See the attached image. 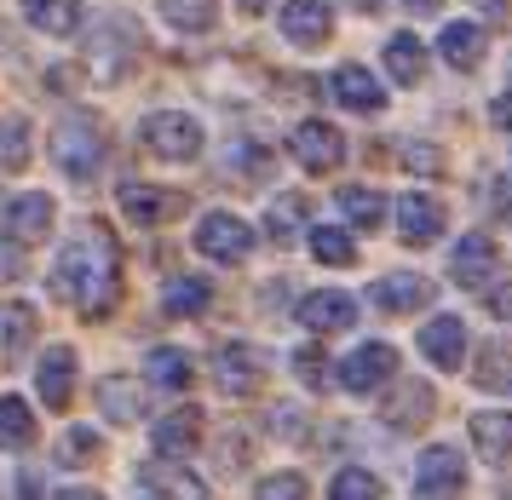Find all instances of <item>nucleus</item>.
Masks as SVG:
<instances>
[{
    "label": "nucleus",
    "instance_id": "nucleus-48",
    "mask_svg": "<svg viewBox=\"0 0 512 500\" xmlns=\"http://www.w3.org/2000/svg\"><path fill=\"white\" fill-rule=\"evenodd\" d=\"M351 6H357V12H380V0H351Z\"/></svg>",
    "mask_w": 512,
    "mask_h": 500
},
{
    "label": "nucleus",
    "instance_id": "nucleus-24",
    "mask_svg": "<svg viewBox=\"0 0 512 500\" xmlns=\"http://www.w3.org/2000/svg\"><path fill=\"white\" fill-rule=\"evenodd\" d=\"M144 374L167 391H185L190 380H196V363H190V351H179V345H156V351L144 357Z\"/></svg>",
    "mask_w": 512,
    "mask_h": 500
},
{
    "label": "nucleus",
    "instance_id": "nucleus-38",
    "mask_svg": "<svg viewBox=\"0 0 512 500\" xmlns=\"http://www.w3.org/2000/svg\"><path fill=\"white\" fill-rule=\"evenodd\" d=\"M311 489H305V478L300 472H277V478H265L254 489V500H305Z\"/></svg>",
    "mask_w": 512,
    "mask_h": 500
},
{
    "label": "nucleus",
    "instance_id": "nucleus-7",
    "mask_svg": "<svg viewBox=\"0 0 512 500\" xmlns=\"http://www.w3.org/2000/svg\"><path fill=\"white\" fill-rule=\"evenodd\" d=\"M259 380H265V351L259 345H219L213 386L225 391V397H248V391H259Z\"/></svg>",
    "mask_w": 512,
    "mask_h": 500
},
{
    "label": "nucleus",
    "instance_id": "nucleus-8",
    "mask_svg": "<svg viewBox=\"0 0 512 500\" xmlns=\"http://www.w3.org/2000/svg\"><path fill=\"white\" fill-rule=\"evenodd\" d=\"M288 144H294V161H300L305 173H334L346 161V138H340V127H328V121H300Z\"/></svg>",
    "mask_w": 512,
    "mask_h": 500
},
{
    "label": "nucleus",
    "instance_id": "nucleus-17",
    "mask_svg": "<svg viewBox=\"0 0 512 500\" xmlns=\"http://www.w3.org/2000/svg\"><path fill=\"white\" fill-rule=\"evenodd\" d=\"M328 92L346 104V110H357V115H374L380 104H386V92H380V81H374L363 64H340L334 75H328Z\"/></svg>",
    "mask_w": 512,
    "mask_h": 500
},
{
    "label": "nucleus",
    "instance_id": "nucleus-37",
    "mask_svg": "<svg viewBox=\"0 0 512 500\" xmlns=\"http://www.w3.org/2000/svg\"><path fill=\"white\" fill-rule=\"evenodd\" d=\"M426 409H432V391H426V386H409V397H397L392 409H386V420H392V426H415Z\"/></svg>",
    "mask_w": 512,
    "mask_h": 500
},
{
    "label": "nucleus",
    "instance_id": "nucleus-32",
    "mask_svg": "<svg viewBox=\"0 0 512 500\" xmlns=\"http://www.w3.org/2000/svg\"><path fill=\"white\" fill-rule=\"evenodd\" d=\"M340 213H346L357 230H380L386 202H380V190H369V184H351V190H340Z\"/></svg>",
    "mask_w": 512,
    "mask_h": 500
},
{
    "label": "nucleus",
    "instance_id": "nucleus-4",
    "mask_svg": "<svg viewBox=\"0 0 512 500\" xmlns=\"http://www.w3.org/2000/svg\"><path fill=\"white\" fill-rule=\"evenodd\" d=\"M466 489V460L461 449L449 443H432L420 455V472H415V500H455Z\"/></svg>",
    "mask_w": 512,
    "mask_h": 500
},
{
    "label": "nucleus",
    "instance_id": "nucleus-9",
    "mask_svg": "<svg viewBox=\"0 0 512 500\" xmlns=\"http://www.w3.org/2000/svg\"><path fill=\"white\" fill-rule=\"evenodd\" d=\"M392 374H397V351L392 345H357L346 363H340V386L363 397V391H380Z\"/></svg>",
    "mask_w": 512,
    "mask_h": 500
},
{
    "label": "nucleus",
    "instance_id": "nucleus-41",
    "mask_svg": "<svg viewBox=\"0 0 512 500\" xmlns=\"http://www.w3.org/2000/svg\"><path fill=\"white\" fill-rule=\"evenodd\" d=\"M495 213H507L512 219V173L507 179H495Z\"/></svg>",
    "mask_w": 512,
    "mask_h": 500
},
{
    "label": "nucleus",
    "instance_id": "nucleus-40",
    "mask_svg": "<svg viewBox=\"0 0 512 500\" xmlns=\"http://www.w3.org/2000/svg\"><path fill=\"white\" fill-rule=\"evenodd\" d=\"M98 455V432H81L75 426L70 437H64V460H93Z\"/></svg>",
    "mask_w": 512,
    "mask_h": 500
},
{
    "label": "nucleus",
    "instance_id": "nucleus-3",
    "mask_svg": "<svg viewBox=\"0 0 512 500\" xmlns=\"http://www.w3.org/2000/svg\"><path fill=\"white\" fill-rule=\"evenodd\" d=\"M144 144L162 161H196L202 156V121L185 110H156L144 121Z\"/></svg>",
    "mask_w": 512,
    "mask_h": 500
},
{
    "label": "nucleus",
    "instance_id": "nucleus-39",
    "mask_svg": "<svg viewBox=\"0 0 512 500\" xmlns=\"http://www.w3.org/2000/svg\"><path fill=\"white\" fill-rule=\"evenodd\" d=\"M403 167H415V173H443V150H432V144H409V150H403Z\"/></svg>",
    "mask_w": 512,
    "mask_h": 500
},
{
    "label": "nucleus",
    "instance_id": "nucleus-43",
    "mask_svg": "<svg viewBox=\"0 0 512 500\" xmlns=\"http://www.w3.org/2000/svg\"><path fill=\"white\" fill-rule=\"evenodd\" d=\"M18 495H24V500H41V478H35V472H24V478H18Z\"/></svg>",
    "mask_w": 512,
    "mask_h": 500
},
{
    "label": "nucleus",
    "instance_id": "nucleus-6",
    "mask_svg": "<svg viewBox=\"0 0 512 500\" xmlns=\"http://www.w3.org/2000/svg\"><path fill=\"white\" fill-rule=\"evenodd\" d=\"M196 248L208 253V259H219V265H242V259L254 253V230L242 225L236 213H202Z\"/></svg>",
    "mask_w": 512,
    "mask_h": 500
},
{
    "label": "nucleus",
    "instance_id": "nucleus-36",
    "mask_svg": "<svg viewBox=\"0 0 512 500\" xmlns=\"http://www.w3.org/2000/svg\"><path fill=\"white\" fill-rule=\"evenodd\" d=\"M294 374H300V386L323 391V386H328V363H323V351H317V345H300V351H294Z\"/></svg>",
    "mask_w": 512,
    "mask_h": 500
},
{
    "label": "nucleus",
    "instance_id": "nucleus-28",
    "mask_svg": "<svg viewBox=\"0 0 512 500\" xmlns=\"http://www.w3.org/2000/svg\"><path fill=\"white\" fill-rule=\"evenodd\" d=\"M386 69H392V81L415 87L420 75H426V46H420L415 35H392V41H386Z\"/></svg>",
    "mask_w": 512,
    "mask_h": 500
},
{
    "label": "nucleus",
    "instance_id": "nucleus-31",
    "mask_svg": "<svg viewBox=\"0 0 512 500\" xmlns=\"http://www.w3.org/2000/svg\"><path fill=\"white\" fill-rule=\"evenodd\" d=\"M35 443V414L24 397H0V449H29Z\"/></svg>",
    "mask_w": 512,
    "mask_h": 500
},
{
    "label": "nucleus",
    "instance_id": "nucleus-10",
    "mask_svg": "<svg viewBox=\"0 0 512 500\" xmlns=\"http://www.w3.org/2000/svg\"><path fill=\"white\" fill-rule=\"evenodd\" d=\"M397 230H403L409 248H432L443 236V202L426 196V190H409V196L397 202Z\"/></svg>",
    "mask_w": 512,
    "mask_h": 500
},
{
    "label": "nucleus",
    "instance_id": "nucleus-34",
    "mask_svg": "<svg viewBox=\"0 0 512 500\" xmlns=\"http://www.w3.org/2000/svg\"><path fill=\"white\" fill-rule=\"evenodd\" d=\"M311 236V253L323 259V265H351L357 259V242H351L340 225H317V230H305Z\"/></svg>",
    "mask_w": 512,
    "mask_h": 500
},
{
    "label": "nucleus",
    "instance_id": "nucleus-22",
    "mask_svg": "<svg viewBox=\"0 0 512 500\" xmlns=\"http://www.w3.org/2000/svg\"><path fill=\"white\" fill-rule=\"evenodd\" d=\"M139 483L144 489H156V495H167V500H208V483L190 478L185 466H162V460L139 466Z\"/></svg>",
    "mask_w": 512,
    "mask_h": 500
},
{
    "label": "nucleus",
    "instance_id": "nucleus-18",
    "mask_svg": "<svg viewBox=\"0 0 512 500\" xmlns=\"http://www.w3.org/2000/svg\"><path fill=\"white\" fill-rule=\"evenodd\" d=\"M150 443H156V455H190L196 443H202V409H173L162 414L156 426H150Z\"/></svg>",
    "mask_w": 512,
    "mask_h": 500
},
{
    "label": "nucleus",
    "instance_id": "nucleus-13",
    "mask_svg": "<svg viewBox=\"0 0 512 500\" xmlns=\"http://www.w3.org/2000/svg\"><path fill=\"white\" fill-rule=\"evenodd\" d=\"M52 219H58V207H52L47 190H24L18 202L6 207V236L12 242H41L52 230Z\"/></svg>",
    "mask_w": 512,
    "mask_h": 500
},
{
    "label": "nucleus",
    "instance_id": "nucleus-27",
    "mask_svg": "<svg viewBox=\"0 0 512 500\" xmlns=\"http://www.w3.org/2000/svg\"><path fill=\"white\" fill-rule=\"evenodd\" d=\"M305 213H311V202H305L300 190H294V196H277L271 213H265V236H271V242H294V236H305Z\"/></svg>",
    "mask_w": 512,
    "mask_h": 500
},
{
    "label": "nucleus",
    "instance_id": "nucleus-12",
    "mask_svg": "<svg viewBox=\"0 0 512 500\" xmlns=\"http://www.w3.org/2000/svg\"><path fill=\"white\" fill-rule=\"evenodd\" d=\"M282 35L294 46H323L334 35V6L328 0H288L282 6Z\"/></svg>",
    "mask_w": 512,
    "mask_h": 500
},
{
    "label": "nucleus",
    "instance_id": "nucleus-21",
    "mask_svg": "<svg viewBox=\"0 0 512 500\" xmlns=\"http://www.w3.org/2000/svg\"><path fill=\"white\" fill-rule=\"evenodd\" d=\"M98 409H104V420H116V426H133V420H144V386L110 374V380H98Z\"/></svg>",
    "mask_w": 512,
    "mask_h": 500
},
{
    "label": "nucleus",
    "instance_id": "nucleus-11",
    "mask_svg": "<svg viewBox=\"0 0 512 500\" xmlns=\"http://www.w3.org/2000/svg\"><path fill=\"white\" fill-rule=\"evenodd\" d=\"M420 357L432 368H443V374H455L461 357H466V322L461 317H432L420 328Z\"/></svg>",
    "mask_w": 512,
    "mask_h": 500
},
{
    "label": "nucleus",
    "instance_id": "nucleus-20",
    "mask_svg": "<svg viewBox=\"0 0 512 500\" xmlns=\"http://www.w3.org/2000/svg\"><path fill=\"white\" fill-rule=\"evenodd\" d=\"M466 426H472V449H478V455H484L489 466H501V460H512V414L484 409V414H472Z\"/></svg>",
    "mask_w": 512,
    "mask_h": 500
},
{
    "label": "nucleus",
    "instance_id": "nucleus-44",
    "mask_svg": "<svg viewBox=\"0 0 512 500\" xmlns=\"http://www.w3.org/2000/svg\"><path fill=\"white\" fill-rule=\"evenodd\" d=\"M489 305H495V317H507V322H512V288H507V294H495Z\"/></svg>",
    "mask_w": 512,
    "mask_h": 500
},
{
    "label": "nucleus",
    "instance_id": "nucleus-5",
    "mask_svg": "<svg viewBox=\"0 0 512 500\" xmlns=\"http://www.w3.org/2000/svg\"><path fill=\"white\" fill-rule=\"evenodd\" d=\"M116 202L127 213V225H162L173 213H185V196L179 190H162V184H144V179H121L116 184Z\"/></svg>",
    "mask_w": 512,
    "mask_h": 500
},
{
    "label": "nucleus",
    "instance_id": "nucleus-15",
    "mask_svg": "<svg viewBox=\"0 0 512 500\" xmlns=\"http://www.w3.org/2000/svg\"><path fill=\"white\" fill-rule=\"evenodd\" d=\"M300 322L305 328H317V334H340L357 322V299L340 294V288H323V294H305L300 299Z\"/></svg>",
    "mask_w": 512,
    "mask_h": 500
},
{
    "label": "nucleus",
    "instance_id": "nucleus-49",
    "mask_svg": "<svg viewBox=\"0 0 512 500\" xmlns=\"http://www.w3.org/2000/svg\"><path fill=\"white\" fill-rule=\"evenodd\" d=\"M265 6H271V0H242V12H265Z\"/></svg>",
    "mask_w": 512,
    "mask_h": 500
},
{
    "label": "nucleus",
    "instance_id": "nucleus-2",
    "mask_svg": "<svg viewBox=\"0 0 512 500\" xmlns=\"http://www.w3.org/2000/svg\"><path fill=\"white\" fill-rule=\"evenodd\" d=\"M52 156L70 179L93 184L98 167H104V121L98 115H64L58 133H52Z\"/></svg>",
    "mask_w": 512,
    "mask_h": 500
},
{
    "label": "nucleus",
    "instance_id": "nucleus-35",
    "mask_svg": "<svg viewBox=\"0 0 512 500\" xmlns=\"http://www.w3.org/2000/svg\"><path fill=\"white\" fill-rule=\"evenodd\" d=\"M386 489H380V478L374 472H363V466H346L340 478L328 483V500H380Z\"/></svg>",
    "mask_w": 512,
    "mask_h": 500
},
{
    "label": "nucleus",
    "instance_id": "nucleus-29",
    "mask_svg": "<svg viewBox=\"0 0 512 500\" xmlns=\"http://www.w3.org/2000/svg\"><path fill=\"white\" fill-rule=\"evenodd\" d=\"M162 18L185 35H208L219 23V0H162Z\"/></svg>",
    "mask_w": 512,
    "mask_h": 500
},
{
    "label": "nucleus",
    "instance_id": "nucleus-42",
    "mask_svg": "<svg viewBox=\"0 0 512 500\" xmlns=\"http://www.w3.org/2000/svg\"><path fill=\"white\" fill-rule=\"evenodd\" d=\"M478 6H484L489 23H507V18H512V0H478Z\"/></svg>",
    "mask_w": 512,
    "mask_h": 500
},
{
    "label": "nucleus",
    "instance_id": "nucleus-25",
    "mask_svg": "<svg viewBox=\"0 0 512 500\" xmlns=\"http://www.w3.org/2000/svg\"><path fill=\"white\" fill-rule=\"evenodd\" d=\"M24 18L41 35H75L81 29V0H24Z\"/></svg>",
    "mask_w": 512,
    "mask_h": 500
},
{
    "label": "nucleus",
    "instance_id": "nucleus-30",
    "mask_svg": "<svg viewBox=\"0 0 512 500\" xmlns=\"http://www.w3.org/2000/svg\"><path fill=\"white\" fill-rule=\"evenodd\" d=\"M213 299V282H202V276H173L167 282V317H196V311H208Z\"/></svg>",
    "mask_w": 512,
    "mask_h": 500
},
{
    "label": "nucleus",
    "instance_id": "nucleus-47",
    "mask_svg": "<svg viewBox=\"0 0 512 500\" xmlns=\"http://www.w3.org/2000/svg\"><path fill=\"white\" fill-rule=\"evenodd\" d=\"M403 6H409V12H438L443 0H403Z\"/></svg>",
    "mask_w": 512,
    "mask_h": 500
},
{
    "label": "nucleus",
    "instance_id": "nucleus-1",
    "mask_svg": "<svg viewBox=\"0 0 512 500\" xmlns=\"http://www.w3.org/2000/svg\"><path fill=\"white\" fill-rule=\"evenodd\" d=\"M52 282H58V299H70L75 311L93 322L121 299V242L110 236L104 219H87L75 230V242L64 248Z\"/></svg>",
    "mask_w": 512,
    "mask_h": 500
},
{
    "label": "nucleus",
    "instance_id": "nucleus-16",
    "mask_svg": "<svg viewBox=\"0 0 512 500\" xmlns=\"http://www.w3.org/2000/svg\"><path fill=\"white\" fill-rule=\"evenodd\" d=\"M35 391L47 409H70V391H75V351L70 345H52L41 368H35Z\"/></svg>",
    "mask_w": 512,
    "mask_h": 500
},
{
    "label": "nucleus",
    "instance_id": "nucleus-19",
    "mask_svg": "<svg viewBox=\"0 0 512 500\" xmlns=\"http://www.w3.org/2000/svg\"><path fill=\"white\" fill-rule=\"evenodd\" d=\"M369 299L380 305V311H420L426 299H432V282L415 271H397V276H380L369 288Z\"/></svg>",
    "mask_w": 512,
    "mask_h": 500
},
{
    "label": "nucleus",
    "instance_id": "nucleus-50",
    "mask_svg": "<svg viewBox=\"0 0 512 500\" xmlns=\"http://www.w3.org/2000/svg\"><path fill=\"white\" fill-rule=\"evenodd\" d=\"M501 500H512V489H507V495H501Z\"/></svg>",
    "mask_w": 512,
    "mask_h": 500
},
{
    "label": "nucleus",
    "instance_id": "nucleus-14",
    "mask_svg": "<svg viewBox=\"0 0 512 500\" xmlns=\"http://www.w3.org/2000/svg\"><path fill=\"white\" fill-rule=\"evenodd\" d=\"M495 259H501V253H495V242L472 230V236H461V242H455V253H449V276H455L461 288H484L489 276H495Z\"/></svg>",
    "mask_w": 512,
    "mask_h": 500
},
{
    "label": "nucleus",
    "instance_id": "nucleus-46",
    "mask_svg": "<svg viewBox=\"0 0 512 500\" xmlns=\"http://www.w3.org/2000/svg\"><path fill=\"white\" fill-rule=\"evenodd\" d=\"M495 121H501V127H512V92L501 98V104H495Z\"/></svg>",
    "mask_w": 512,
    "mask_h": 500
},
{
    "label": "nucleus",
    "instance_id": "nucleus-26",
    "mask_svg": "<svg viewBox=\"0 0 512 500\" xmlns=\"http://www.w3.org/2000/svg\"><path fill=\"white\" fill-rule=\"evenodd\" d=\"M438 52L455 69H478V58H484V29L478 23H449L438 35Z\"/></svg>",
    "mask_w": 512,
    "mask_h": 500
},
{
    "label": "nucleus",
    "instance_id": "nucleus-33",
    "mask_svg": "<svg viewBox=\"0 0 512 500\" xmlns=\"http://www.w3.org/2000/svg\"><path fill=\"white\" fill-rule=\"evenodd\" d=\"M29 167V121L24 115H0V173Z\"/></svg>",
    "mask_w": 512,
    "mask_h": 500
},
{
    "label": "nucleus",
    "instance_id": "nucleus-23",
    "mask_svg": "<svg viewBox=\"0 0 512 500\" xmlns=\"http://www.w3.org/2000/svg\"><path fill=\"white\" fill-rule=\"evenodd\" d=\"M35 305H24V299H0V357H18L29 340H35Z\"/></svg>",
    "mask_w": 512,
    "mask_h": 500
},
{
    "label": "nucleus",
    "instance_id": "nucleus-45",
    "mask_svg": "<svg viewBox=\"0 0 512 500\" xmlns=\"http://www.w3.org/2000/svg\"><path fill=\"white\" fill-rule=\"evenodd\" d=\"M58 500H104L98 489H58Z\"/></svg>",
    "mask_w": 512,
    "mask_h": 500
}]
</instances>
